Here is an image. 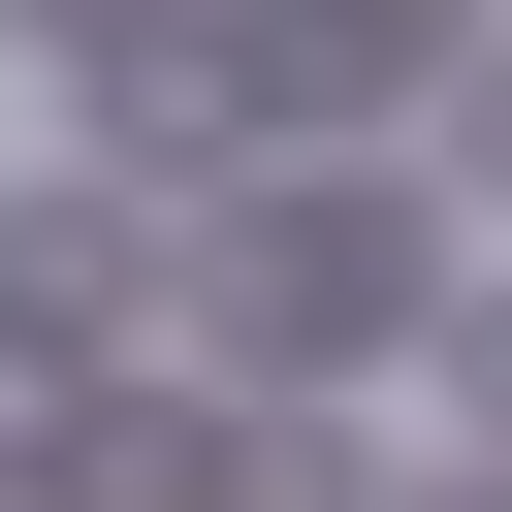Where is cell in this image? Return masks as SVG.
Instances as JSON below:
<instances>
[{
    "label": "cell",
    "instance_id": "obj_1",
    "mask_svg": "<svg viewBox=\"0 0 512 512\" xmlns=\"http://www.w3.org/2000/svg\"><path fill=\"white\" fill-rule=\"evenodd\" d=\"M448 256H480V224H448L416 160H224V224L160 256V320H192L224 384H320V352H416Z\"/></svg>",
    "mask_w": 512,
    "mask_h": 512
},
{
    "label": "cell",
    "instance_id": "obj_2",
    "mask_svg": "<svg viewBox=\"0 0 512 512\" xmlns=\"http://www.w3.org/2000/svg\"><path fill=\"white\" fill-rule=\"evenodd\" d=\"M96 320H160V192L32 160V192H0V352H96Z\"/></svg>",
    "mask_w": 512,
    "mask_h": 512
},
{
    "label": "cell",
    "instance_id": "obj_3",
    "mask_svg": "<svg viewBox=\"0 0 512 512\" xmlns=\"http://www.w3.org/2000/svg\"><path fill=\"white\" fill-rule=\"evenodd\" d=\"M416 352H448V416H480V480H512V256H448V320H416Z\"/></svg>",
    "mask_w": 512,
    "mask_h": 512
},
{
    "label": "cell",
    "instance_id": "obj_4",
    "mask_svg": "<svg viewBox=\"0 0 512 512\" xmlns=\"http://www.w3.org/2000/svg\"><path fill=\"white\" fill-rule=\"evenodd\" d=\"M448 224H512V64H480V96H448Z\"/></svg>",
    "mask_w": 512,
    "mask_h": 512
},
{
    "label": "cell",
    "instance_id": "obj_5",
    "mask_svg": "<svg viewBox=\"0 0 512 512\" xmlns=\"http://www.w3.org/2000/svg\"><path fill=\"white\" fill-rule=\"evenodd\" d=\"M416 512H512V480H416Z\"/></svg>",
    "mask_w": 512,
    "mask_h": 512
}]
</instances>
